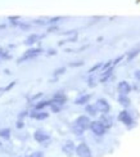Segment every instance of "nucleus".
<instances>
[{"instance_id": "nucleus-38", "label": "nucleus", "mask_w": 140, "mask_h": 157, "mask_svg": "<svg viewBox=\"0 0 140 157\" xmlns=\"http://www.w3.org/2000/svg\"><path fill=\"white\" fill-rule=\"evenodd\" d=\"M0 147H2V142H0Z\"/></svg>"}, {"instance_id": "nucleus-31", "label": "nucleus", "mask_w": 140, "mask_h": 157, "mask_svg": "<svg viewBox=\"0 0 140 157\" xmlns=\"http://www.w3.org/2000/svg\"><path fill=\"white\" fill-rule=\"evenodd\" d=\"M16 128H17V129H23V128H25V121H23V120H18V121L16 122Z\"/></svg>"}, {"instance_id": "nucleus-12", "label": "nucleus", "mask_w": 140, "mask_h": 157, "mask_svg": "<svg viewBox=\"0 0 140 157\" xmlns=\"http://www.w3.org/2000/svg\"><path fill=\"white\" fill-rule=\"evenodd\" d=\"M90 99H91L90 94H81V95L77 97L75 99V104H77V106H86Z\"/></svg>"}, {"instance_id": "nucleus-1", "label": "nucleus", "mask_w": 140, "mask_h": 157, "mask_svg": "<svg viewBox=\"0 0 140 157\" xmlns=\"http://www.w3.org/2000/svg\"><path fill=\"white\" fill-rule=\"evenodd\" d=\"M41 53H43V49H41V48H31V49H28V50H26L25 53H23V56L18 58L17 62H18V63H22V62H25V61L34 59V58H36L37 56H40Z\"/></svg>"}, {"instance_id": "nucleus-39", "label": "nucleus", "mask_w": 140, "mask_h": 157, "mask_svg": "<svg viewBox=\"0 0 140 157\" xmlns=\"http://www.w3.org/2000/svg\"><path fill=\"white\" fill-rule=\"evenodd\" d=\"M26 157H31V156H26Z\"/></svg>"}, {"instance_id": "nucleus-22", "label": "nucleus", "mask_w": 140, "mask_h": 157, "mask_svg": "<svg viewBox=\"0 0 140 157\" xmlns=\"http://www.w3.org/2000/svg\"><path fill=\"white\" fill-rule=\"evenodd\" d=\"M72 132L73 133H75L76 135H82L84 134V132H85V130L84 129H81V128H80V126H77V125H75V124H73V125H72Z\"/></svg>"}, {"instance_id": "nucleus-35", "label": "nucleus", "mask_w": 140, "mask_h": 157, "mask_svg": "<svg viewBox=\"0 0 140 157\" xmlns=\"http://www.w3.org/2000/svg\"><path fill=\"white\" fill-rule=\"evenodd\" d=\"M134 76H135V78H136L138 81H140V70H136V71H135Z\"/></svg>"}, {"instance_id": "nucleus-18", "label": "nucleus", "mask_w": 140, "mask_h": 157, "mask_svg": "<svg viewBox=\"0 0 140 157\" xmlns=\"http://www.w3.org/2000/svg\"><path fill=\"white\" fill-rule=\"evenodd\" d=\"M10 135L12 132L9 128H4V129H0V138L4 139V140H9L10 139Z\"/></svg>"}, {"instance_id": "nucleus-11", "label": "nucleus", "mask_w": 140, "mask_h": 157, "mask_svg": "<svg viewBox=\"0 0 140 157\" xmlns=\"http://www.w3.org/2000/svg\"><path fill=\"white\" fill-rule=\"evenodd\" d=\"M66 102H67V97L62 91H57L51 98V103H57V104H61V106H63Z\"/></svg>"}, {"instance_id": "nucleus-29", "label": "nucleus", "mask_w": 140, "mask_h": 157, "mask_svg": "<svg viewBox=\"0 0 140 157\" xmlns=\"http://www.w3.org/2000/svg\"><path fill=\"white\" fill-rule=\"evenodd\" d=\"M16 82H17V81H12L10 84H8V85H6V86L4 88V91H9V90H12L13 88H14V85H16Z\"/></svg>"}, {"instance_id": "nucleus-13", "label": "nucleus", "mask_w": 140, "mask_h": 157, "mask_svg": "<svg viewBox=\"0 0 140 157\" xmlns=\"http://www.w3.org/2000/svg\"><path fill=\"white\" fill-rule=\"evenodd\" d=\"M117 101H118V103L121 104L123 108H129V107H130V104H131V101H130V98H129L127 95L119 94L118 98H117Z\"/></svg>"}, {"instance_id": "nucleus-28", "label": "nucleus", "mask_w": 140, "mask_h": 157, "mask_svg": "<svg viewBox=\"0 0 140 157\" xmlns=\"http://www.w3.org/2000/svg\"><path fill=\"white\" fill-rule=\"evenodd\" d=\"M84 66V61H77V62H71L70 67H81Z\"/></svg>"}, {"instance_id": "nucleus-3", "label": "nucleus", "mask_w": 140, "mask_h": 157, "mask_svg": "<svg viewBox=\"0 0 140 157\" xmlns=\"http://www.w3.org/2000/svg\"><path fill=\"white\" fill-rule=\"evenodd\" d=\"M117 119H118V121H119V122H122L123 125H126V126H130V125H132V124H134V119H132L131 113L129 112L127 109L121 111V112L118 113Z\"/></svg>"}, {"instance_id": "nucleus-33", "label": "nucleus", "mask_w": 140, "mask_h": 157, "mask_svg": "<svg viewBox=\"0 0 140 157\" xmlns=\"http://www.w3.org/2000/svg\"><path fill=\"white\" fill-rule=\"evenodd\" d=\"M30 156L31 157H44V153L43 152H34V153H31Z\"/></svg>"}, {"instance_id": "nucleus-10", "label": "nucleus", "mask_w": 140, "mask_h": 157, "mask_svg": "<svg viewBox=\"0 0 140 157\" xmlns=\"http://www.w3.org/2000/svg\"><path fill=\"white\" fill-rule=\"evenodd\" d=\"M30 117L31 119H35V120H39V121H43V120H46L49 117V113L46 111H37V109H34L30 112Z\"/></svg>"}, {"instance_id": "nucleus-16", "label": "nucleus", "mask_w": 140, "mask_h": 157, "mask_svg": "<svg viewBox=\"0 0 140 157\" xmlns=\"http://www.w3.org/2000/svg\"><path fill=\"white\" fill-rule=\"evenodd\" d=\"M100 121L104 124L107 129L112 128V125H113V120H112V117H111L108 113H103L102 117H100Z\"/></svg>"}, {"instance_id": "nucleus-36", "label": "nucleus", "mask_w": 140, "mask_h": 157, "mask_svg": "<svg viewBox=\"0 0 140 157\" xmlns=\"http://www.w3.org/2000/svg\"><path fill=\"white\" fill-rule=\"evenodd\" d=\"M57 54V50L55 49H49L48 50V56H55Z\"/></svg>"}, {"instance_id": "nucleus-20", "label": "nucleus", "mask_w": 140, "mask_h": 157, "mask_svg": "<svg viewBox=\"0 0 140 157\" xmlns=\"http://www.w3.org/2000/svg\"><path fill=\"white\" fill-rule=\"evenodd\" d=\"M139 53H140V50H139V49H132L131 52H129V53H127V62L132 61Z\"/></svg>"}, {"instance_id": "nucleus-8", "label": "nucleus", "mask_w": 140, "mask_h": 157, "mask_svg": "<svg viewBox=\"0 0 140 157\" xmlns=\"http://www.w3.org/2000/svg\"><path fill=\"white\" fill-rule=\"evenodd\" d=\"M131 85L130 82L127 81H119L118 85H117V91H118V94H122V95H129V93L131 91Z\"/></svg>"}, {"instance_id": "nucleus-23", "label": "nucleus", "mask_w": 140, "mask_h": 157, "mask_svg": "<svg viewBox=\"0 0 140 157\" xmlns=\"http://www.w3.org/2000/svg\"><path fill=\"white\" fill-rule=\"evenodd\" d=\"M66 72V67H59L57 70H54V72H53V76L54 77H58V76H61Z\"/></svg>"}, {"instance_id": "nucleus-26", "label": "nucleus", "mask_w": 140, "mask_h": 157, "mask_svg": "<svg viewBox=\"0 0 140 157\" xmlns=\"http://www.w3.org/2000/svg\"><path fill=\"white\" fill-rule=\"evenodd\" d=\"M0 58H2V59H8L10 57L8 56V52L4 50L3 48H0Z\"/></svg>"}, {"instance_id": "nucleus-9", "label": "nucleus", "mask_w": 140, "mask_h": 157, "mask_svg": "<svg viewBox=\"0 0 140 157\" xmlns=\"http://www.w3.org/2000/svg\"><path fill=\"white\" fill-rule=\"evenodd\" d=\"M62 151L67 155L68 157L73 156V153H76V146H75V143H73L72 140H67L64 143V144L62 146Z\"/></svg>"}, {"instance_id": "nucleus-24", "label": "nucleus", "mask_w": 140, "mask_h": 157, "mask_svg": "<svg viewBox=\"0 0 140 157\" xmlns=\"http://www.w3.org/2000/svg\"><path fill=\"white\" fill-rule=\"evenodd\" d=\"M96 78L94 77V76H90L89 77V80H88V86L89 88H95L96 86Z\"/></svg>"}, {"instance_id": "nucleus-25", "label": "nucleus", "mask_w": 140, "mask_h": 157, "mask_svg": "<svg viewBox=\"0 0 140 157\" xmlns=\"http://www.w3.org/2000/svg\"><path fill=\"white\" fill-rule=\"evenodd\" d=\"M50 108H51V111L54 113H57V112H59L62 108H63V106H61V104H57V103H51V106H50Z\"/></svg>"}, {"instance_id": "nucleus-27", "label": "nucleus", "mask_w": 140, "mask_h": 157, "mask_svg": "<svg viewBox=\"0 0 140 157\" xmlns=\"http://www.w3.org/2000/svg\"><path fill=\"white\" fill-rule=\"evenodd\" d=\"M61 19H62V17H54V18H50L49 19V21H48V25H55L57 22H59V21H61Z\"/></svg>"}, {"instance_id": "nucleus-4", "label": "nucleus", "mask_w": 140, "mask_h": 157, "mask_svg": "<svg viewBox=\"0 0 140 157\" xmlns=\"http://www.w3.org/2000/svg\"><path fill=\"white\" fill-rule=\"evenodd\" d=\"M73 124H75V125H77V126H80L81 129H84V130H88V129H90L91 120H90V117H89L88 115H81V116L77 117Z\"/></svg>"}, {"instance_id": "nucleus-17", "label": "nucleus", "mask_w": 140, "mask_h": 157, "mask_svg": "<svg viewBox=\"0 0 140 157\" xmlns=\"http://www.w3.org/2000/svg\"><path fill=\"white\" fill-rule=\"evenodd\" d=\"M50 106H51V101H40V102H37L35 106H34V109L43 111L46 107H50Z\"/></svg>"}, {"instance_id": "nucleus-2", "label": "nucleus", "mask_w": 140, "mask_h": 157, "mask_svg": "<svg viewBox=\"0 0 140 157\" xmlns=\"http://www.w3.org/2000/svg\"><path fill=\"white\" fill-rule=\"evenodd\" d=\"M90 130L93 132V134H95L98 136H103L107 133V130H108V129L105 128V125L100 120H96V121H91Z\"/></svg>"}, {"instance_id": "nucleus-30", "label": "nucleus", "mask_w": 140, "mask_h": 157, "mask_svg": "<svg viewBox=\"0 0 140 157\" xmlns=\"http://www.w3.org/2000/svg\"><path fill=\"white\" fill-rule=\"evenodd\" d=\"M26 116H30V113L27 111H22V112H19V115H18V120H23Z\"/></svg>"}, {"instance_id": "nucleus-34", "label": "nucleus", "mask_w": 140, "mask_h": 157, "mask_svg": "<svg viewBox=\"0 0 140 157\" xmlns=\"http://www.w3.org/2000/svg\"><path fill=\"white\" fill-rule=\"evenodd\" d=\"M41 97H43V93H37V94L31 97V101H36V99H39V98H41Z\"/></svg>"}, {"instance_id": "nucleus-37", "label": "nucleus", "mask_w": 140, "mask_h": 157, "mask_svg": "<svg viewBox=\"0 0 140 157\" xmlns=\"http://www.w3.org/2000/svg\"><path fill=\"white\" fill-rule=\"evenodd\" d=\"M57 30H58L57 26H51V27L48 29V32H54V31H57Z\"/></svg>"}, {"instance_id": "nucleus-7", "label": "nucleus", "mask_w": 140, "mask_h": 157, "mask_svg": "<svg viewBox=\"0 0 140 157\" xmlns=\"http://www.w3.org/2000/svg\"><path fill=\"white\" fill-rule=\"evenodd\" d=\"M34 139L37 142V143H45L50 139V135L45 132L43 129H39L34 133Z\"/></svg>"}, {"instance_id": "nucleus-19", "label": "nucleus", "mask_w": 140, "mask_h": 157, "mask_svg": "<svg viewBox=\"0 0 140 157\" xmlns=\"http://www.w3.org/2000/svg\"><path fill=\"white\" fill-rule=\"evenodd\" d=\"M40 37H41V36L37 35V34H32V35H30L27 39H26L25 44H26V45H34V44H35V43L39 40Z\"/></svg>"}, {"instance_id": "nucleus-21", "label": "nucleus", "mask_w": 140, "mask_h": 157, "mask_svg": "<svg viewBox=\"0 0 140 157\" xmlns=\"http://www.w3.org/2000/svg\"><path fill=\"white\" fill-rule=\"evenodd\" d=\"M102 67H103V63H102V62H99V63L94 64V66H93V67H90V68H89L88 74H89V75H93V74L95 72V71H98L99 68H102Z\"/></svg>"}, {"instance_id": "nucleus-6", "label": "nucleus", "mask_w": 140, "mask_h": 157, "mask_svg": "<svg viewBox=\"0 0 140 157\" xmlns=\"http://www.w3.org/2000/svg\"><path fill=\"white\" fill-rule=\"evenodd\" d=\"M95 106H96L98 111L100 113H108L111 111V104L108 103L107 99H104V98H99V99H96Z\"/></svg>"}, {"instance_id": "nucleus-32", "label": "nucleus", "mask_w": 140, "mask_h": 157, "mask_svg": "<svg viewBox=\"0 0 140 157\" xmlns=\"http://www.w3.org/2000/svg\"><path fill=\"white\" fill-rule=\"evenodd\" d=\"M125 58V56H119V57H117L116 59H113V66H116V64H118L119 62H121L122 59Z\"/></svg>"}, {"instance_id": "nucleus-5", "label": "nucleus", "mask_w": 140, "mask_h": 157, "mask_svg": "<svg viewBox=\"0 0 140 157\" xmlns=\"http://www.w3.org/2000/svg\"><path fill=\"white\" fill-rule=\"evenodd\" d=\"M76 156L78 157H93L91 156V149L86 143H80L76 146Z\"/></svg>"}, {"instance_id": "nucleus-14", "label": "nucleus", "mask_w": 140, "mask_h": 157, "mask_svg": "<svg viewBox=\"0 0 140 157\" xmlns=\"http://www.w3.org/2000/svg\"><path fill=\"white\" fill-rule=\"evenodd\" d=\"M85 112L88 113V116H96V115L99 113V111H98V108H96L95 104L88 103V104L85 106Z\"/></svg>"}, {"instance_id": "nucleus-15", "label": "nucleus", "mask_w": 140, "mask_h": 157, "mask_svg": "<svg viewBox=\"0 0 140 157\" xmlns=\"http://www.w3.org/2000/svg\"><path fill=\"white\" fill-rule=\"evenodd\" d=\"M112 72H113V66H112L111 68H108V70L103 71V72H102V76H100V78H99V81H100L102 84L107 82V81L109 80V77L112 76Z\"/></svg>"}]
</instances>
